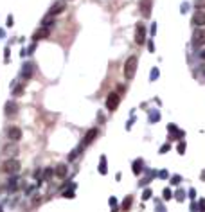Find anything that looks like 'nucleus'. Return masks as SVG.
<instances>
[{
    "instance_id": "nucleus-21",
    "label": "nucleus",
    "mask_w": 205,
    "mask_h": 212,
    "mask_svg": "<svg viewBox=\"0 0 205 212\" xmlns=\"http://www.w3.org/2000/svg\"><path fill=\"white\" fill-rule=\"evenodd\" d=\"M142 198H144V200H149V198H151V191H149V189H146V191H144V194H142Z\"/></svg>"
},
{
    "instance_id": "nucleus-10",
    "label": "nucleus",
    "mask_w": 205,
    "mask_h": 212,
    "mask_svg": "<svg viewBox=\"0 0 205 212\" xmlns=\"http://www.w3.org/2000/svg\"><path fill=\"white\" fill-rule=\"evenodd\" d=\"M193 43H194L196 47L205 43V29H201V31H196V33H194V40H193Z\"/></svg>"
},
{
    "instance_id": "nucleus-19",
    "label": "nucleus",
    "mask_w": 205,
    "mask_h": 212,
    "mask_svg": "<svg viewBox=\"0 0 205 212\" xmlns=\"http://www.w3.org/2000/svg\"><path fill=\"white\" fill-rule=\"evenodd\" d=\"M173 198V192L169 189H164V200H171Z\"/></svg>"
},
{
    "instance_id": "nucleus-31",
    "label": "nucleus",
    "mask_w": 205,
    "mask_h": 212,
    "mask_svg": "<svg viewBox=\"0 0 205 212\" xmlns=\"http://www.w3.org/2000/svg\"><path fill=\"white\" fill-rule=\"evenodd\" d=\"M201 59H205V51H203V52H201Z\"/></svg>"
},
{
    "instance_id": "nucleus-4",
    "label": "nucleus",
    "mask_w": 205,
    "mask_h": 212,
    "mask_svg": "<svg viewBox=\"0 0 205 212\" xmlns=\"http://www.w3.org/2000/svg\"><path fill=\"white\" fill-rule=\"evenodd\" d=\"M151 6H153L151 0H141V2H139V9L142 11V16H144V18H149V16H151Z\"/></svg>"
},
{
    "instance_id": "nucleus-29",
    "label": "nucleus",
    "mask_w": 205,
    "mask_h": 212,
    "mask_svg": "<svg viewBox=\"0 0 205 212\" xmlns=\"http://www.w3.org/2000/svg\"><path fill=\"white\" fill-rule=\"evenodd\" d=\"M7 27H13V16H7Z\"/></svg>"
},
{
    "instance_id": "nucleus-7",
    "label": "nucleus",
    "mask_w": 205,
    "mask_h": 212,
    "mask_svg": "<svg viewBox=\"0 0 205 212\" xmlns=\"http://www.w3.org/2000/svg\"><path fill=\"white\" fill-rule=\"evenodd\" d=\"M193 23H194L196 27H203L205 25V11H198L193 16Z\"/></svg>"
},
{
    "instance_id": "nucleus-27",
    "label": "nucleus",
    "mask_w": 205,
    "mask_h": 212,
    "mask_svg": "<svg viewBox=\"0 0 205 212\" xmlns=\"http://www.w3.org/2000/svg\"><path fill=\"white\" fill-rule=\"evenodd\" d=\"M196 7H205V0H198V2H196Z\"/></svg>"
},
{
    "instance_id": "nucleus-22",
    "label": "nucleus",
    "mask_w": 205,
    "mask_h": 212,
    "mask_svg": "<svg viewBox=\"0 0 205 212\" xmlns=\"http://www.w3.org/2000/svg\"><path fill=\"white\" fill-rule=\"evenodd\" d=\"M169 148H171L169 144H164V146L160 148V153H167V151H169Z\"/></svg>"
},
{
    "instance_id": "nucleus-6",
    "label": "nucleus",
    "mask_w": 205,
    "mask_h": 212,
    "mask_svg": "<svg viewBox=\"0 0 205 212\" xmlns=\"http://www.w3.org/2000/svg\"><path fill=\"white\" fill-rule=\"evenodd\" d=\"M49 34H51L49 27H40V29L33 34V40H34V41H38V40H45V38H49Z\"/></svg>"
},
{
    "instance_id": "nucleus-15",
    "label": "nucleus",
    "mask_w": 205,
    "mask_h": 212,
    "mask_svg": "<svg viewBox=\"0 0 205 212\" xmlns=\"http://www.w3.org/2000/svg\"><path fill=\"white\" fill-rule=\"evenodd\" d=\"M22 74H24V77H31V74H33V65H31V63H27Z\"/></svg>"
},
{
    "instance_id": "nucleus-3",
    "label": "nucleus",
    "mask_w": 205,
    "mask_h": 212,
    "mask_svg": "<svg viewBox=\"0 0 205 212\" xmlns=\"http://www.w3.org/2000/svg\"><path fill=\"white\" fill-rule=\"evenodd\" d=\"M119 103H121V96L113 92V93H110L108 99H106V108H108L110 111H113V110H115V108L119 106Z\"/></svg>"
},
{
    "instance_id": "nucleus-28",
    "label": "nucleus",
    "mask_w": 205,
    "mask_h": 212,
    "mask_svg": "<svg viewBox=\"0 0 205 212\" xmlns=\"http://www.w3.org/2000/svg\"><path fill=\"white\" fill-rule=\"evenodd\" d=\"M148 49H149V52H153V51H155V45H153V41H149V43H148Z\"/></svg>"
},
{
    "instance_id": "nucleus-18",
    "label": "nucleus",
    "mask_w": 205,
    "mask_h": 212,
    "mask_svg": "<svg viewBox=\"0 0 205 212\" xmlns=\"http://www.w3.org/2000/svg\"><path fill=\"white\" fill-rule=\"evenodd\" d=\"M130 205H131V196H128V198H126V200L122 201V210H126V208H128Z\"/></svg>"
},
{
    "instance_id": "nucleus-1",
    "label": "nucleus",
    "mask_w": 205,
    "mask_h": 212,
    "mask_svg": "<svg viewBox=\"0 0 205 212\" xmlns=\"http://www.w3.org/2000/svg\"><path fill=\"white\" fill-rule=\"evenodd\" d=\"M137 65H139L137 56H130V58L126 59V63H124V77H126V79H133V77H135Z\"/></svg>"
},
{
    "instance_id": "nucleus-32",
    "label": "nucleus",
    "mask_w": 205,
    "mask_h": 212,
    "mask_svg": "<svg viewBox=\"0 0 205 212\" xmlns=\"http://www.w3.org/2000/svg\"><path fill=\"white\" fill-rule=\"evenodd\" d=\"M0 212H2V208H0Z\"/></svg>"
},
{
    "instance_id": "nucleus-2",
    "label": "nucleus",
    "mask_w": 205,
    "mask_h": 212,
    "mask_svg": "<svg viewBox=\"0 0 205 212\" xmlns=\"http://www.w3.org/2000/svg\"><path fill=\"white\" fill-rule=\"evenodd\" d=\"M144 40H146V27L142 25V23H137V27H135V43L142 45Z\"/></svg>"
},
{
    "instance_id": "nucleus-30",
    "label": "nucleus",
    "mask_w": 205,
    "mask_h": 212,
    "mask_svg": "<svg viewBox=\"0 0 205 212\" xmlns=\"http://www.w3.org/2000/svg\"><path fill=\"white\" fill-rule=\"evenodd\" d=\"M14 93H16V96H20V93H22V86H18V88L14 90Z\"/></svg>"
},
{
    "instance_id": "nucleus-14",
    "label": "nucleus",
    "mask_w": 205,
    "mask_h": 212,
    "mask_svg": "<svg viewBox=\"0 0 205 212\" xmlns=\"http://www.w3.org/2000/svg\"><path fill=\"white\" fill-rule=\"evenodd\" d=\"M52 23H54V14L49 13V16L43 18V27H49V25H52Z\"/></svg>"
},
{
    "instance_id": "nucleus-17",
    "label": "nucleus",
    "mask_w": 205,
    "mask_h": 212,
    "mask_svg": "<svg viewBox=\"0 0 205 212\" xmlns=\"http://www.w3.org/2000/svg\"><path fill=\"white\" fill-rule=\"evenodd\" d=\"M99 171H101V174H106V160H104V156H101V166H99Z\"/></svg>"
},
{
    "instance_id": "nucleus-8",
    "label": "nucleus",
    "mask_w": 205,
    "mask_h": 212,
    "mask_svg": "<svg viewBox=\"0 0 205 212\" xmlns=\"http://www.w3.org/2000/svg\"><path fill=\"white\" fill-rule=\"evenodd\" d=\"M96 137H97V130H96V128L88 130V131H86V135H85V140H83V146H88V144H92Z\"/></svg>"
},
{
    "instance_id": "nucleus-20",
    "label": "nucleus",
    "mask_w": 205,
    "mask_h": 212,
    "mask_svg": "<svg viewBox=\"0 0 205 212\" xmlns=\"http://www.w3.org/2000/svg\"><path fill=\"white\" fill-rule=\"evenodd\" d=\"M184 151H185V144H184V142H180V144H178V153H180V155H184Z\"/></svg>"
},
{
    "instance_id": "nucleus-16",
    "label": "nucleus",
    "mask_w": 205,
    "mask_h": 212,
    "mask_svg": "<svg viewBox=\"0 0 205 212\" xmlns=\"http://www.w3.org/2000/svg\"><path fill=\"white\" fill-rule=\"evenodd\" d=\"M14 111H16V106H14L13 103H7V104H6V113L11 115V113H14Z\"/></svg>"
},
{
    "instance_id": "nucleus-26",
    "label": "nucleus",
    "mask_w": 205,
    "mask_h": 212,
    "mask_svg": "<svg viewBox=\"0 0 205 212\" xmlns=\"http://www.w3.org/2000/svg\"><path fill=\"white\" fill-rule=\"evenodd\" d=\"M63 196H65V198H74V192H72V191H67Z\"/></svg>"
},
{
    "instance_id": "nucleus-5",
    "label": "nucleus",
    "mask_w": 205,
    "mask_h": 212,
    "mask_svg": "<svg viewBox=\"0 0 205 212\" xmlns=\"http://www.w3.org/2000/svg\"><path fill=\"white\" fill-rule=\"evenodd\" d=\"M2 169H4L6 173L14 174V173H18V169H20V164H18V160H7L4 166H2Z\"/></svg>"
},
{
    "instance_id": "nucleus-25",
    "label": "nucleus",
    "mask_w": 205,
    "mask_h": 212,
    "mask_svg": "<svg viewBox=\"0 0 205 212\" xmlns=\"http://www.w3.org/2000/svg\"><path fill=\"white\" fill-rule=\"evenodd\" d=\"M173 185H178L180 183V176H173V182H171Z\"/></svg>"
},
{
    "instance_id": "nucleus-24",
    "label": "nucleus",
    "mask_w": 205,
    "mask_h": 212,
    "mask_svg": "<svg viewBox=\"0 0 205 212\" xmlns=\"http://www.w3.org/2000/svg\"><path fill=\"white\" fill-rule=\"evenodd\" d=\"M176 198H178V200L182 201V200H184V198H185V192H184V191H178V194H176Z\"/></svg>"
},
{
    "instance_id": "nucleus-11",
    "label": "nucleus",
    "mask_w": 205,
    "mask_h": 212,
    "mask_svg": "<svg viewBox=\"0 0 205 212\" xmlns=\"http://www.w3.org/2000/svg\"><path fill=\"white\" fill-rule=\"evenodd\" d=\"M7 135H9V138H11V140H14V142H18V140L22 138V130H20V128H11Z\"/></svg>"
},
{
    "instance_id": "nucleus-13",
    "label": "nucleus",
    "mask_w": 205,
    "mask_h": 212,
    "mask_svg": "<svg viewBox=\"0 0 205 212\" xmlns=\"http://www.w3.org/2000/svg\"><path fill=\"white\" fill-rule=\"evenodd\" d=\"M141 171H142V160H135V162H133V173L139 174Z\"/></svg>"
},
{
    "instance_id": "nucleus-9",
    "label": "nucleus",
    "mask_w": 205,
    "mask_h": 212,
    "mask_svg": "<svg viewBox=\"0 0 205 212\" xmlns=\"http://www.w3.org/2000/svg\"><path fill=\"white\" fill-rule=\"evenodd\" d=\"M65 7H67V4H65V0H61V2H56L52 7H51V14H59V13H63L65 11Z\"/></svg>"
},
{
    "instance_id": "nucleus-12",
    "label": "nucleus",
    "mask_w": 205,
    "mask_h": 212,
    "mask_svg": "<svg viewBox=\"0 0 205 212\" xmlns=\"http://www.w3.org/2000/svg\"><path fill=\"white\" fill-rule=\"evenodd\" d=\"M54 173H56L58 176H61V178H63V176L67 174V166H65V164H61V166H58V167H56V171H54Z\"/></svg>"
},
{
    "instance_id": "nucleus-23",
    "label": "nucleus",
    "mask_w": 205,
    "mask_h": 212,
    "mask_svg": "<svg viewBox=\"0 0 205 212\" xmlns=\"http://www.w3.org/2000/svg\"><path fill=\"white\" fill-rule=\"evenodd\" d=\"M198 207H200V210H201V212H205V200H200Z\"/></svg>"
}]
</instances>
